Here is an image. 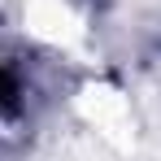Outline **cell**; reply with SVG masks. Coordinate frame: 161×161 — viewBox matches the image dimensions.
<instances>
[{"label":"cell","mask_w":161,"mask_h":161,"mask_svg":"<svg viewBox=\"0 0 161 161\" xmlns=\"http://www.w3.org/2000/svg\"><path fill=\"white\" fill-rule=\"evenodd\" d=\"M18 92H22V87H18V74L0 65V113H9V109L18 105Z\"/></svg>","instance_id":"cell-1"}]
</instances>
